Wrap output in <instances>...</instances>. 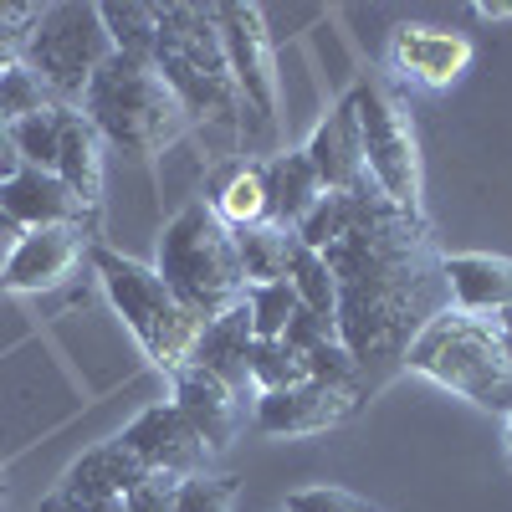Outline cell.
I'll return each mask as SVG.
<instances>
[{
  "label": "cell",
  "instance_id": "6da1fadb",
  "mask_svg": "<svg viewBox=\"0 0 512 512\" xmlns=\"http://www.w3.org/2000/svg\"><path fill=\"white\" fill-rule=\"evenodd\" d=\"M297 241L323 251L338 287V344L359 364L364 395L405 369L410 344L446 308V256L431 241L425 216H405L379 190L323 195L297 226Z\"/></svg>",
  "mask_w": 512,
  "mask_h": 512
},
{
  "label": "cell",
  "instance_id": "7a4b0ae2",
  "mask_svg": "<svg viewBox=\"0 0 512 512\" xmlns=\"http://www.w3.org/2000/svg\"><path fill=\"white\" fill-rule=\"evenodd\" d=\"M159 11V47L154 67L169 82V93L180 98L185 118L200 128H246V103L226 67V47L216 31V6H195V0H169Z\"/></svg>",
  "mask_w": 512,
  "mask_h": 512
},
{
  "label": "cell",
  "instance_id": "3957f363",
  "mask_svg": "<svg viewBox=\"0 0 512 512\" xmlns=\"http://www.w3.org/2000/svg\"><path fill=\"white\" fill-rule=\"evenodd\" d=\"M154 272L175 292V303L200 323L246 303V272L236 256V231L210 210V200H190L164 221Z\"/></svg>",
  "mask_w": 512,
  "mask_h": 512
},
{
  "label": "cell",
  "instance_id": "277c9868",
  "mask_svg": "<svg viewBox=\"0 0 512 512\" xmlns=\"http://www.w3.org/2000/svg\"><path fill=\"white\" fill-rule=\"evenodd\" d=\"M77 108L98 128V139L128 159H154L190 128L180 98L169 93L159 67L139 57H118V52L93 72Z\"/></svg>",
  "mask_w": 512,
  "mask_h": 512
},
{
  "label": "cell",
  "instance_id": "5b68a950",
  "mask_svg": "<svg viewBox=\"0 0 512 512\" xmlns=\"http://www.w3.org/2000/svg\"><path fill=\"white\" fill-rule=\"evenodd\" d=\"M405 369L461 400H472L477 410L512 415V344L502 338L497 318H487V313L446 308L410 344Z\"/></svg>",
  "mask_w": 512,
  "mask_h": 512
},
{
  "label": "cell",
  "instance_id": "8992f818",
  "mask_svg": "<svg viewBox=\"0 0 512 512\" xmlns=\"http://www.w3.org/2000/svg\"><path fill=\"white\" fill-rule=\"evenodd\" d=\"M93 267L103 277V292L113 313L128 323V333L139 338V349L149 354L154 369L175 374L190 364L195 354V338H200V318L185 313L175 303V292L164 287V277L144 262H134V256H118L113 246H93Z\"/></svg>",
  "mask_w": 512,
  "mask_h": 512
},
{
  "label": "cell",
  "instance_id": "52a82bcc",
  "mask_svg": "<svg viewBox=\"0 0 512 512\" xmlns=\"http://www.w3.org/2000/svg\"><path fill=\"white\" fill-rule=\"evenodd\" d=\"M113 57V41L103 26L98 6H82V0H62V6H41L36 26L26 31L21 62L47 82L52 98L77 108L88 93L93 72Z\"/></svg>",
  "mask_w": 512,
  "mask_h": 512
},
{
  "label": "cell",
  "instance_id": "ba28073f",
  "mask_svg": "<svg viewBox=\"0 0 512 512\" xmlns=\"http://www.w3.org/2000/svg\"><path fill=\"white\" fill-rule=\"evenodd\" d=\"M354 118H359V144H364V164H369V185L390 200L405 216H420V139L415 123L400 103V93H390L379 77H364L349 93Z\"/></svg>",
  "mask_w": 512,
  "mask_h": 512
},
{
  "label": "cell",
  "instance_id": "9c48e42d",
  "mask_svg": "<svg viewBox=\"0 0 512 512\" xmlns=\"http://www.w3.org/2000/svg\"><path fill=\"white\" fill-rule=\"evenodd\" d=\"M216 31H221L226 67H231L236 88H241L246 113L272 139L277 134V52H272V31H267L262 6L226 0V6H216Z\"/></svg>",
  "mask_w": 512,
  "mask_h": 512
},
{
  "label": "cell",
  "instance_id": "30bf717a",
  "mask_svg": "<svg viewBox=\"0 0 512 512\" xmlns=\"http://www.w3.org/2000/svg\"><path fill=\"white\" fill-rule=\"evenodd\" d=\"M128 451H134L149 472H164V477H205V466H210V451L205 436L195 431V425L180 415L175 400H164V405H149L139 410L134 420L123 425V436H118Z\"/></svg>",
  "mask_w": 512,
  "mask_h": 512
},
{
  "label": "cell",
  "instance_id": "8fae6325",
  "mask_svg": "<svg viewBox=\"0 0 512 512\" xmlns=\"http://www.w3.org/2000/svg\"><path fill=\"white\" fill-rule=\"evenodd\" d=\"M88 226H36V231H21L16 246L6 251L0 262V287L6 292H52L62 287L77 262L88 256Z\"/></svg>",
  "mask_w": 512,
  "mask_h": 512
},
{
  "label": "cell",
  "instance_id": "7c38bea8",
  "mask_svg": "<svg viewBox=\"0 0 512 512\" xmlns=\"http://www.w3.org/2000/svg\"><path fill=\"white\" fill-rule=\"evenodd\" d=\"M364 390L354 384H328V379H303L292 390L277 395H256V431L267 436H318L344 425L359 410Z\"/></svg>",
  "mask_w": 512,
  "mask_h": 512
},
{
  "label": "cell",
  "instance_id": "4fadbf2b",
  "mask_svg": "<svg viewBox=\"0 0 512 512\" xmlns=\"http://www.w3.org/2000/svg\"><path fill=\"white\" fill-rule=\"evenodd\" d=\"M0 216L16 231H36V226H98V216L82 205L52 169H16L0 180Z\"/></svg>",
  "mask_w": 512,
  "mask_h": 512
},
{
  "label": "cell",
  "instance_id": "5bb4252c",
  "mask_svg": "<svg viewBox=\"0 0 512 512\" xmlns=\"http://www.w3.org/2000/svg\"><path fill=\"white\" fill-rule=\"evenodd\" d=\"M472 67V41L441 26H395L390 36V72L420 88H451Z\"/></svg>",
  "mask_w": 512,
  "mask_h": 512
},
{
  "label": "cell",
  "instance_id": "9a60e30c",
  "mask_svg": "<svg viewBox=\"0 0 512 512\" xmlns=\"http://www.w3.org/2000/svg\"><path fill=\"white\" fill-rule=\"evenodd\" d=\"M308 164L323 185V195H364L374 190L369 185V164H364V144H359V118H354V103L344 98L308 139Z\"/></svg>",
  "mask_w": 512,
  "mask_h": 512
},
{
  "label": "cell",
  "instance_id": "2e32d148",
  "mask_svg": "<svg viewBox=\"0 0 512 512\" xmlns=\"http://www.w3.org/2000/svg\"><path fill=\"white\" fill-rule=\"evenodd\" d=\"M169 384H175L180 415L205 436V446H210V451H226V446L236 441V431H241V400L226 390L216 374H205L200 364L175 369V374H169Z\"/></svg>",
  "mask_w": 512,
  "mask_h": 512
},
{
  "label": "cell",
  "instance_id": "e0dca14e",
  "mask_svg": "<svg viewBox=\"0 0 512 512\" xmlns=\"http://www.w3.org/2000/svg\"><path fill=\"white\" fill-rule=\"evenodd\" d=\"M251 344H256V333H251V313L246 303L221 313V318H210L200 323V338H195V354L190 364H200L205 374H216L226 390L241 400L251 390Z\"/></svg>",
  "mask_w": 512,
  "mask_h": 512
},
{
  "label": "cell",
  "instance_id": "ac0fdd59",
  "mask_svg": "<svg viewBox=\"0 0 512 512\" xmlns=\"http://www.w3.org/2000/svg\"><path fill=\"white\" fill-rule=\"evenodd\" d=\"M446 272V292L456 313H502L512 308V256H492V251H456L441 262Z\"/></svg>",
  "mask_w": 512,
  "mask_h": 512
},
{
  "label": "cell",
  "instance_id": "d6986e66",
  "mask_svg": "<svg viewBox=\"0 0 512 512\" xmlns=\"http://www.w3.org/2000/svg\"><path fill=\"white\" fill-rule=\"evenodd\" d=\"M103 139L98 128L82 118V108H62V134H57V180L93 210L103 205Z\"/></svg>",
  "mask_w": 512,
  "mask_h": 512
},
{
  "label": "cell",
  "instance_id": "ffe728a7",
  "mask_svg": "<svg viewBox=\"0 0 512 512\" xmlns=\"http://www.w3.org/2000/svg\"><path fill=\"white\" fill-rule=\"evenodd\" d=\"M144 477H149V466L113 436V441H103V446H93V451H82V456L67 466L62 492H72V497H108V502H123Z\"/></svg>",
  "mask_w": 512,
  "mask_h": 512
},
{
  "label": "cell",
  "instance_id": "44dd1931",
  "mask_svg": "<svg viewBox=\"0 0 512 512\" xmlns=\"http://www.w3.org/2000/svg\"><path fill=\"white\" fill-rule=\"evenodd\" d=\"M262 180H267V221L297 231L308 216H313V205L323 200V185L313 175V164L303 149H282L262 164Z\"/></svg>",
  "mask_w": 512,
  "mask_h": 512
},
{
  "label": "cell",
  "instance_id": "7402d4cb",
  "mask_svg": "<svg viewBox=\"0 0 512 512\" xmlns=\"http://www.w3.org/2000/svg\"><path fill=\"white\" fill-rule=\"evenodd\" d=\"M210 210H216L231 231L262 226V221H267V180H262V164H251V159L226 164L221 175H216V185H210Z\"/></svg>",
  "mask_w": 512,
  "mask_h": 512
},
{
  "label": "cell",
  "instance_id": "603a6c76",
  "mask_svg": "<svg viewBox=\"0 0 512 512\" xmlns=\"http://www.w3.org/2000/svg\"><path fill=\"white\" fill-rule=\"evenodd\" d=\"M297 231L262 221V226H246L236 231V256H241V272L246 282H282L292 272V256H297Z\"/></svg>",
  "mask_w": 512,
  "mask_h": 512
},
{
  "label": "cell",
  "instance_id": "cb8c5ba5",
  "mask_svg": "<svg viewBox=\"0 0 512 512\" xmlns=\"http://www.w3.org/2000/svg\"><path fill=\"white\" fill-rule=\"evenodd\" d=\"M103 11V26H108V41L118 57H139V62H154V47H159V11L154 6H139V0H108Z\"/></svg>",
  "mask_w": 512,
  "mask_h": 512
},
{
  "label": "cell",
  "instance_id": "d4e9b609",
  "mask_svg": "<svg viewBox=\"0 0 512 512\" xmlns=\"http://www.w3.org/2000/svg\"><path fill=\"white\" fill-rule=\"evenodd\" d=\"M303 379H313L308 359L297 354L287 338H256V344H251V390L256 395L292 390V384H303Z\"/></svg>",
  "mask_w": 512,
  "mask_h": 512
},
{
  "label": "cell",
  "instance_id": "484cf974",
  "mask_svg": "<svg viewBox=\"0 0 512 512\" xmlns=\"http://www.w3.org/2000/svg\"><path fill=\"white\" fill-rule=\"evenodd\" d=\"M62 108H47V113H31L21 123H11V144H16V159L21 169H52L57 175V134H62Z\"/></svg>",
  "mask_w": 512,
  "mask_h": 512
},
{
  "label": "cell",
  "instance_id": "4316f807",
  "mask_svg": "<svg viewBox=\"0 0 512 512\" xmlns=\"http://www.w3.org/2000/svg\"><path fill=\"white\" fill-rule=\"evenodd\" d=\"M287 282H292L297 303H303L308 313H318V318H333V313H338V287H333V272H328V262H323V251L297 246Z\"/></svg>",
  "mask_w": 512,
  "mask_h": 512
},
{
  "label": "cell",
  "instance_id": "83f0119b",
  "mask_svg": "<svg viewBox=\"0 0 512 512\" xmlns=\"http://www.w3.org/2000/svg\"><path fill=\"white\" fill-rule=\"evenodd\" d=\"M297 308L303 303H297V292H292L287 277L282 282H246V313H251V333L256 338H282Z\"/></svg>",
  "mask_w": 512,
  "mask_h": 512
},
{
  "label": "cell",
  "instance_id": "f1b7e54d",
  "mask_svg": "<svg viewBox=\"0 0 512 512\" xmlns=\"http://www.w3.org/2000/svg\"><path fill=\"white\" fill-rule=\"evenodd\" d=\"M47 108H57V98L26 62H11L6 72H0V113H6L11 123H21L31 113H47Z\"/></svg>",
  "mask_w": 512,
  "mask_h": 512
},
{
  "label": "cell",
  "instance_id": "f546056e",
  "mask_svg": "<svg viewBox=\"0 0 512 512\" xmlns=\"http://www.w3.org/2000/svg\"><path fill=\"white\" fill-rule=\"evenodd\" d=\"M175 512H236V482L231 477H185Z\"/></svg>",
  "mask_w": 512,
  "mask_h": 512
},
{
  "label": "cell",
  "instance_id": "4dcf8cb0",
  "mask_svg": "<svg viewBox=\"0 0 512 512\" xmlns=\"http://www.w3.org/2000/svg\"><path fill=\"white\" fill-rule=\"evenodd\" d=\"M41 6H16V0H0V72L11 62H21V47H26V31L36 26Z\"/></svg>",
  "mask_w": 512,
  "mask_h": 512
},
{
  "label": "cell",
  "instance_id": "1f68e13d",
  "mask_svg": "<svg viewBox=\"0 0 512 512\" xmlns=\"http://www.w3.org/2000/svg\"><path fill=\"white\" fill-rule=\"evenodd\" d=\"M282 512H379V507H369L349 487H303V492L287 497Z\"/></svg>",
  "mask_w": 512,
  "mask_h": 512
},
{
  "label": "cell",
  "instance_id": "d6a6232c",
  "mask_svg": "<svg viewBox=\"0 0 512 512\" xmlns=\"http://www.w3.org/2000/svg\"><path fill=\"white\" fill-rule=\"evenodd\" d=\"M287 344L297 349V354H313V349H323V344H333V338H338V323L333 318H318V313H308V308H297L292 313V323H287Z\"/></svg>",
  "mask_w": 512,
  "mask_h": 512
},
{
  "label": "cell",
  "instance_id": "836d02e7",
  "mask_svg": "<svg viewBox=\"0 0 512 512\" xmlns=\"http://www.w3.org/2000/svg\"><path fill=\"white\" fill-rule=\"evenodd\" d=\"M175 497H180V477L149 472L134 492L123 497V507H128V512H175Z\"/></svg>",
  "mask_w": 512,
  "mask_h": 512
},
{
  "label": "cell",
  "instance_id": "e575fe53",
  "mask_svg": "<svg viewBox=\"0 0 512 512\" xmlns=\"http://www.w3.org/2000/svg\"><path fill=\"white\" fill-rule=\"evenodd\" d=\"M41 512H128L123 502H108V497H72V492H52L41 497Z\"/></svg>",
  "mask_w": 512,
  "mask_h": 512
},
{
  "label": "cell",
  "instance_id": "d590c367",
  "mask_svg": "<svg viewBox=\"0 0 512 512\" xmlns=\"http://www.w3.org/2000/svg\"><path fill=\"white\" fill-rule=\"evenodd\" d=\"M16 169H21V159H16V144H11V118L0 113V180L16 175Z\"/></svg>",
  "mask_w": 512,
  "mask_h": 512
},
{
  "label": "cell",
  "instance_id": "8d00e7d4",
  "mask_svg": "<svg viewBox=\"0 0 512 512\" xmlns=\"http://www.w3.org/2000/svg\"><path fill=\"white\" fill-rule=\"evenodd\" d=\"M482 21H507L512 16V0H482V6H472Z\"/></svg>",
  "mask_w": 512,
  "mask_h": 512
},
{
  "label": "cell",
  "instance_id": "74e56055",
  "mask_svg": "<svg viewBox=\"0 0 512 512\" xmlns=\"http://www.w3.org/2000/svg\"><path fill=\"white\" fill-rule=\"evenodd\" d=\"M497 318V328H502V338H507V344H512V308H502V313H492Z\"/></svg>",
  "mask_w": 512,
  "mask_h": 512
},
{
  "label": "cell",
  "instance_id": "f35d334b",
  "mask_svg": "<svg viewBox=\"0 0 512 512\" xmlns=\"http://www.w3.org/2000/svg\"><path fill=\"white\" fill-rule=\"evenodd\" d=\"M0 512H11V487H6V466H0Z\"/></svg>",
  "mask_w": 512,
  "mask_h": 512
},
{
  "label": "cell",
  "instance_id": "ab89813d",
  "mask_svg": "<svg viewBox=\"0 0 512 512\" xmlns=\"http://www.w3.org/2000/svg\"><path fill=\"white\" fill-rule=\"evenodd\" d=\"M507 461H512V431H507Z\"/></svg>",
  "mask_w": 512,
  "mask_h": 512
}]
</instances>
